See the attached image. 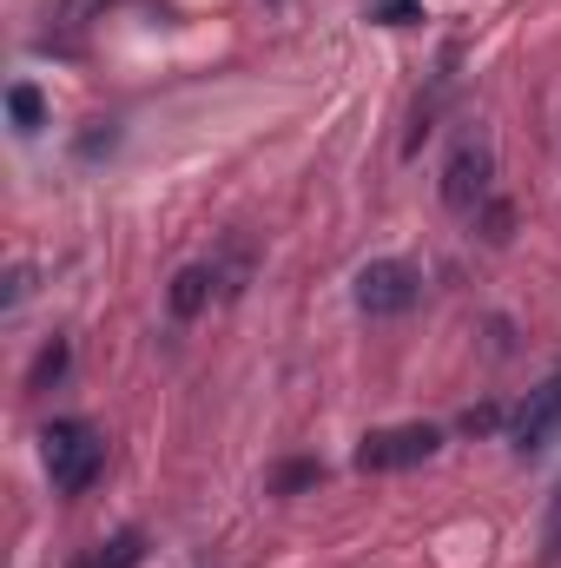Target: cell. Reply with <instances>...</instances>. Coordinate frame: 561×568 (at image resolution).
Masks as SVG:
<instances>
[{
    "instance_id": "6da1fadb",
    "label": "cell",
    "mask_w": 561,
    "mask_h": 568,
    "mask_svg": "<svg viewBox=\"0 0 561 568\" xmlns=\"http://www.w3.org/2000/svg\"><path fill=\"white\" fill-rule=\"evenodd\" d=\"M40 443H47V476H53L60 496H86L93 476L106 469V436L93 424H80V417H60Z\"/></svg>"
},
{
    "instance_id": "7a4b0ae2",
    "label": "cell",
    "mask_w": 561,
    "mask_h": 568,
    "mask_svg": "<svg viewBox=\"0 0 561 568\" xmlns=\"http://www.w3.org/2000/svg\"><path fill=\"white\" fill-rule=\"evenodd\" d=\"M489 199H496V145H489V133L469 126L462 140L449 145V159H442V205L476 219Z\"/></svg>"
},
{
    "instance_id": "3957f363",
    "label": "cell",
    "mask_w": 561,
    "mask_h": 568,
    "mask_svg": "<svg viewBox=\"0 0 561 568\" xmlns=\"http://www.w3.org/2000/svg\"><path fill=\"white\" fill-rule=\"evenodd\" d=\"M442 449V429L436 424H390V429H370L364 443H357V469H417Z\"/></svg>"
},
{
    "instance_id": "277c9868",
    "label": "cell",
    "mask_w": 561,
    "mask_h": 568,
    "mask_svg": "<svg viewBox=\"0 0 561 568\" xmlns=\"http://www.w3.org/2000/svg\"><path fill=\"white\" fill-rule=\"evenodd\" d=\"M417 297H422V272L410 258H370V265L357 272V304H364L370 317H404Z\"/></svg>"
},
{
    "instance_id": "5b68a950",
    "label": "cell",
    "mask_w": 561,
    "mask_h": 568,
    "mask_svg": "<svg viewBox=\"0 0 561 568\" xmlns=\"http://www.w3.org/2000/svg\"><path fill=\"white\" fill-rule=\"evenodd\" d=\"M561 429V371H549L529 397H522V410H516V424H509V443H516V456H542L549 443H555Z\"/></svg>"
},
{
    "instance_id": "8992f818",
    "label": "cell",
    "mask_w": 561,
    "mask_h": 568,
    "mask_svg": "<svg viewBox=\"0 0 561 568\" xmlns=\"http://www.w3.org/2000/svg\"><path fill=\"white\" fill-rule=\"evenodd\" d=\"M212 291H218L212 265H185V272L172 278V317H198V311L212 304Z\"/></svg>"
},
{
    "instance_id": "52a82bcc",
    "label": "cell",
    "mask_w": 561,
    "mask_h": 568,
    "mask_svg": "<svg viewBox=\"0 0 561 568\" xmlns=\"http://www.w3.org/2000/svg\"><path fill=\"white\" fill-rule=\"evenodd\" d=\"M140 556H145V536H140V529H120L113 542H100V549H93L80 568H133Z\"/></svg>"
},
{
    "instance_id": "ba28073f",
    "label": "cell",
    "mask_w": 561,
    "mask_h": 568,
    "mask_svg": "<svg viewBox=\"0 0 561 568\" xmlns=\"http://www.w3.org/2000/svg\"><path fill=\"white\" fill-rule=\"evenodd\" d=\"M7 113H13V126H20V133H33V126L47 120V106H40V93H33L27 80H20V87H7Z\"/></svg>"
},
{
    "instance_id": "9c48e42d",
    "label": "cell",
    "mask_w": 561,
    "mask_h": 568,
    "mask_svg": "<svg viewBox=\"0 0 561 568\" xmlns=\"http://www.w3.org/2000/svg\"><path fill=\"white\" fill-rule=\"evenodd\" d=\"M370 20H377V27H417L422 0H370Z\"/></svg>"
},
{
    "instance_id": "30bf717a",
    "label": "cell",
    "mask_w": 561,
    "mask_h": 568,
    "mask_svg": "<svg viewBox=\"0 0 561 568\" xmlns=\"http://www.w3.org/2000/svg\"><path fill=\"white\" fill-rule=\"evenodd\" d=\"M60 371H67V344H60V337H53V344H47V351H40V357H33V390H47V384H53V377H60Z\"/></svg>"
},
{
    "instance_id": "8fae6325",
    "label": "cell",
    "mask_w": 561,
    "mask_h": 568,
    "mask_svg": "<svg viewBox=\"0 0 561 568\" xmlns=\"http://www.w3.org/2000/svg\"><path fill=\"white\" fill-rule=\"evenodd\" d=\"M542 562L549 568L561 562V483H555V496H549V523H542Z\"/></svg>"
},
{
    "instance_id": "7c38bea8",
    "label": "cell",
    "mask_w": 561,
    "mask_h": 568,
    "mask_svg": "<svg viewBox=\"0 0 561 568\" xmlns=\"http://www.w3.org/2000/svg\"><path fill=\"white\" fill-rule=\"evenodd\" d=\"M317 476H324L317 463H284V469H278V496H290V489H304V483H317Z\"/></svg>"
},
{
    "instance_id": "4fadbf2b",
    "label": "cell",
    "mask_w": 561,
    "mask_h": 568,
    "mask_svg": "<svg viewBox=\"0 0 561 568\" xmlns=\"http://www.w3.org/2000/svg\"><path fill=\"white\" fill-rule=\"evenodd\" d=\"M502 424V410H496V404H482V410H462V429H469V436H482V429H496Z\"/></svg>"
},
{
    "instance_id": "5bb4252c",
    "label": "cell",
    "mask_w": 561,
    "mask_h": 568,
    "mask_svg": "<svg viewBox=\"0 0 561 568\" xmlns=\"http://www.w3.org/2000/svg\"><path fill=\"white\" fill-rule=\"evenodd\" d=\"M93 7H106V0H60V20H67V27H80Z\"/></svg>"
}]
</instances>
